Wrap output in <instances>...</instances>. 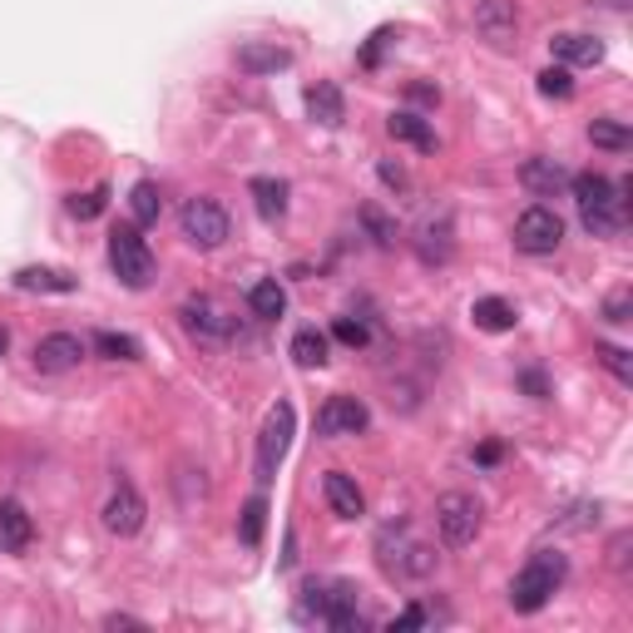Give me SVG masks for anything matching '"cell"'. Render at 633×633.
I'll return each instance as SVG.
<instances>
[{
	"label": "cell",
	"mask_w": 633,
	"mask_h": 633,
	"mask_svg": "<svg viewBox=\"0 0 633 633\" xmlns=\"http://www.w3.org/2000/svg\"><path fill=\"white\" fill-rule=\"evenodd\" d=\"M539 95H549V99H569V95H574V80H569V65L545 70V75H539Z\"/></svg>",
	"instance_id": "obj_35"
},
{
	"label": "cell",
	"mask_w": 633,
	"mask_h": 633,
	"mask_svg": "<svg viewBox=\"0 0 633 633\" xmlns=\"http://www.w3.org/2000/svg\"><path fill=\"white\" fill-rule=\"evenodd\" d=\"M594 352H599V362L609 366V372L619 376V381H633V362H629V352H623V346H609V342H599V346H594Z\"/></svg>",
	"instance_id": "obj_36"
},
{
	"label": "cell",
	"mask_w": 633,
	"mask_h": 633,
	"mask_svg": "<svg viewBox=\"0 0 633 633\" xmlns=\"http://www.w3.org/2000/svg\"><path fill=\"white\" fill-rule=\"evenodd\" d=\"M376 549H381V569L397 574V580H426L430 569H436V549L411 539L406 525H387L381 539H376Z\"/></svg>",
	"instance_id": "obj_4"
},
{
	"label": "cell",
	"mask_w": 633,
	"mask_h": 633,
	"mask_svg": "<svg viewBox=\"0 0 633 633\" xmlns=\"http://www.w3.org/2000/svg\"><path fill=\"white\" fill-rule=\"evenodd\" d=\"M179 228H183V238L194 247H204V253H214V247H223L228 243V214L214 204V198H188L183 204V214H179Z\"/></svg>",
	"instance_id": "obj_7"
},
{
	"label": "cell",
	"mask_w": 633,
	"mask_h": 633,
	"mask_svg": "<svg viewBox=\"0 0 633 633\" xmlns=\"http://www.w3.org/2000/svg\"><path fill=\"white\" fill-rule=\"evenodd\" d=\"M475 31H480V40H490L495 50L510 45V40H515V31H520L515 0H480V5H475Z\"/></svg>",
	"instance_id": "obj_13"
},
{
	"label": "cell",
	"mask_w": 633,
	"mask_h": 633,
	"mask_svg": "<svg viewBox=\"0 0 633 633\" xmlns=\"http://www.w3.org/2000/svg\"><path fill=\"white\" fill-rule=\"evenodd\" d=\"M589 139H594V149L623 154L633 144V134H629V124H619V119H594V124H589Z\"/></svg>",
	"instance_id": "obj_27"
},
{
	"label": "cell",
	"mask_w": 633,
	"mask_h": 633,
	"mask_svg": "<svg viewBox=\"0 0 633 633\" xmlns=\"http://www.w3.org/2000/svg\"><path fill=\"white\" fill-rule=\"evenodd\" d=\"M376 173H381V183H387V188H397V194H406V188H411V179H406V169H401V163H381V169H376Z\"/></svg>",
	"instance_id": "obj_39"
},
{
	"label": "cell",
	"mask_w": 633,
	"mask_h": 633,
	"mask_svg": "<svg viewBox=\"0 0 633 633\" xmlns=\"http://www.w3.org/2000/svg\"><path fill=\"white\" fill-rule=\"evenodd\" d=\"M421 258H426V263L451 258V223H426V228H421Z\"/></svg>",
	"instance_id": "obj_30"
},
{
	"label": "cell",
	"mask_w": 633,
	"mask_h": 633,
	"mask_svg": "<svg viewBox=\"0 0 633 633\" xmlns=\"http://www.w3.org/2000/svg\"><path fill=\"white\" fill-rule=\"evenodd\" d=\"M263 525H268V500H263V495H253V500L243 504V520H238V539H243L247 549L263 545Z\"/></svg>",
	"instance_id": "obj_28"
},
{
	"label": "cell",
	"mask_w": 633,
	"mask_h": 633,
	"mask_svg": "<svg viewBox=\"0 0 633 633\" xmlns=\"http://www.w3.org/2000/svg\"><path fill=\"white\" fill-rule=\"evenodd\" d=\"M430 623V613L421 609V604H411V609H401L397 619H391V629H426Z\"/></svg>",
	"instance_id": "obj_40"
},
{
	"label": "cell",
	"mask_w": 633,
	"mask_h": 633,
	"mask_svg": "<svg viewBox=\"0 0 633 633\" xmlns=\"http://www.w3.org/2000/svg\"><path fill=\"white\" fill-rule=\"evenodd\" d=\"M322 495H327V504H332V515H337V520L366 515V495H362V485H356L346 471H327Z\"/></svg>",
	"instance_id": "obj_17"
},
{
	"label": "cell",
	"mask_w": 633,
	"mask_h": 633,
	"mask_svg": "<svg viewBox=\"0 0 633 633\" xmlns=\"http://www.w3.org/2000/svg\"><path fill=\"white\" fill-rule=\"evenodd\" d=\"M15 288L21 292H75L80 278L65 268H21L15 272Z\"/></svg>",
	"instance_id": "obj_23"
},
{
	"label": "cell",
	"mask_w": 633,
	"mask_h": 633,
	"mask_svg": "<svg viewBox=\"0 0 633 633\" xmlns=\"http://www.w3.org/2000/svg\"><path fill=\"white\" fill-rule=\"evenodd\" d=\"M292 430H297V411H292V401H278V406L268 411V421H263V430H258V480H272L278 465L288 461Z\"/></svg>",
	"instance_id": "obj_6"
},
{
	"label": "cell",
	"mask_w": 633,
	"mask_h": 633,
	"mask_svg": "<svg viewBox=\"0 0 633 633\" xmlns=\"http://www.w3.org/2000/svg\"><path fill=\"white\" fill-rule=\"evenodd\" d=\"M85 362V342H80L75 332H50L35 342V366H40L45 376H60V372H75V366Z\"/></svg>",
	"instance_id": "obj_12"
},
{
	"label": "cell",
	"mask_w": 633,
	"mask_h": 633,
	"mask_svg": "<svg viewBox=\"0 0 633 633\" xmlns=\"http://www.w3.org/2000/svg\"><path fill=\"white\" fill-rule=\"evenodd\" d=\"M35 539V520L25 515L21 500H0V555H21Z\"/></svg>",
	"instance_id": "obj_18"
},
{
	"label": "cell",
	"mask_w": 633,
	"mask_h": 633,
	"mask_svg": "<svg viewBox=\"0 0 633 633\" xmlns=\"http://www.w3.org/2000/svg\"><path fill=\"white\" fill-rule=\"evenodd\" d=\"M159 208H163L159 183H149V179H139V183H134V188H130V214H134V223H139V228L159 223Z\"/></svg>",
	"instance_id": "obj_26"
},
{
	"label": "cell",
	"mask_w": 633,
	"mask_h": 633,
	"mask_svg": "<svg viewBox=\"0 0 633 633\" xmlns=\"http://www.w3.org/2000/svg\"><path fill=\"white\" fill-rule=\"evenodd\" d=\"M564 574H569V564H564L559 549H539V555H529V564L510 580V609H515V613H539L549 599H555L559 584H564Z\"/></svg>",
	"instance_id": "obj_2"
},
{
	"label": "cell",
	"mask_w": 633,
	"mask_h": 633,
	"mask_svg": "<svg viewBox=\"0 0 633 633\" xmlns=\"http://www.w3.org/2000/svg\"><path fill=\"white\" fill-rule=\"evenodd\" d=\"M179 317H183V327H188L198 342H228V337H233V317H228L214 297H188L179 307Z\"/></svg>",
	"instance_id": "obj_10"
},
{
	"label": "cell",
	"mask_w": 633,
	"mask_h": 633,
	"mask_svg": "<svg viewBox=\"0 0 633 633\" xmlns=\"http://www.w3.org/2000/svg\"><path fill=\"white\" fill-rule=\"evenodd\" d=\"M387 40H391V31H376L372 40H366V50H362V65H366V70H372L376 60H381V50H387Z\"/></svg>",
	"instance_id": "obj_42"
},
{
	"label": "cell",
	"mask_w": 633,
	"mask_h": 633,
	"mask_svg": "<svg viewBox=\"0 0 633 633\" xmlns=\"http://www.w3.org/2000/svg\"><path fill=\"white\" fill-rule=\"evenodd\" d=\"M475 461H480V465H495V461H500V446H495V440H485L480 451H475Z\"/></svg>",
	"instance_id": "obj_45"
},
{
	"label": "cell",
	"mask_w": 633,
	"mask_h": 633,
	"mask_svg": "<svg viewBox=\"0 0 633 633\" xmlns=\"http://www.w3.org/2000/svg\"><path fill=\"white\" fill-rule=\"evenodd\" d=\"M288 65H292L288 45H268V40L238 45V70H243V75H278V70H288Z\"/></svg>",
	"instance_id": "obj_16"
},
{
	"label": "cell",
	"mask_w": 633,
	"mask_h": 633,
	"mask_svg": "<svg viewBox=\"0 0 633 633\" xmlns=\"http://www.w3.org/2000/svg\"><path fill=\"white\" fill-rule=\"evenodd\" d=\"M574 188V204H580V218L594 238H613L623 223H629V194L633 183H609L604 173H574L569 179Z\"/></svg>",
	"instance_id": "obj_1"
},
{
	"label": "cell",
	"mask_w": 633,
	"mask_h": 633,
	"mask_svg": "<svg viewBox=\"0 0 633 633\" xmlns=\"http://www.w3.org/2000/svg\"><path fill=\"white\" fill-rule=\"evenodd\" d=\"M372 426V411H366L362 397H327V406L317 411V430L332 440L342 436H362V430Z\"/></svg>",
	"instance_id": "obj_9"
},
{
	"label": "cell",
	"mask_w": 633,
	"mask_h": 633,
	"mask_svg": "<svg viewBox=\"0 0 633 633\" xmlns=\"http://www.w3.org/2000/svg\"><path fill=\"white\" fill-rule=\"evenodd\" d=\"M322 623L337 633H362L366 629V613H362V599H356L352 584H327V609H322Z\"/></svg>",
	"instance_id": "obj_14"
},
{
	"label": "cell",
	"mask_w": 633,
	"mask_h": 633,
	"mask_svg": "<svg viewBox=\"0 0 633 633\" xmlns=\"http://www.w3.org/2000/svg\"><path fill=\"white\" fill-rule=\"evenodd\" d=\"M144 515H149V504H144V495L134 490V485H119V490L105 500V529H109V535H119V539L139 535Z\"/></svg>",
	"instance_id": "obj_11"
},
{
	"label": "cell",
	"mask_w": 633,
	"mask_h": 633,
	"mask_svg": "<svg viewBox=\"0 0 633 633\" xmlns=\"http://www.w3.org/2000/svg\"><path fill=\"white\" fill-rule=\"evenodd\" d=\"M5 342H11V337H5V327H0V352H5Z\"/></svg>",
	"instance_id": "obj_46"
},
{
	"label": "cell",
	"mask_w": 633,
	"mask_h": 633,
	"mask_svg": "<svg viewBox=\"0 0 633 633\" xmlns=\"http://www.w3.org/2000/svg\"><path fill=\"white\" fill-rule=\"evenodd\" d=\"M105 629H144V623H139V619H130V613H109Z\"/></svg>",
	"instance_id": "obj_44"
},
{
	"label": "cell",
	"mask_w": 633,
	"mask_h": 633,
	"mask_svg": "<svg viewBox=\"0 0 633 633\" xmlns=\"http://www.w3.org/2000/svg\"><path fill=\"white\" fill-rule=\"evenodd\" d=\"M292 362H297V366H322L327 362V337L317 332V327H302V332L292 337Z\"/></svg>",
	"instance_id": "obj_29"
},
{
	"label": "cell",
	"mask_w": 633,
	"mask_h": 633,
	"mask_svg": "<svg viewBox=\"0 0 633 633\" xmlns=\"http://www.w3.org/2000/svg\"><path fill=\"white\" fill-rule=\"evenodd\" d=\"M332 337H337L342 346H366V342H372V327H366L362 317H337V322H332Z\"/></svg>",
	"instance_id": "obj_34"
},
{
	"label": "cell",
	"mask_w": 633,
	"mask_h": 633,
	"mask_svg": "<svg viewBox=\"0 0 633 633\" xmlns=\"http://www.w3.org/2000/svg\"><path fill=\"white\" fill-rule=\"evenodd\" d=\"M471 317H475V327H480V332H515V307H510V302L504 297H480L471 307Z\"/></svg>",
	"instance_id": "obj_25"
},
{
	"label": "cell",
	"mask_w": 633,
	"mask_h": 633,
	"mask_svg": "<svg viewBox=\"0 0 633 633\" xmlns=\"http://www.w3.org/2000/svg\"><path fill=\"white\" fill-rule=\"evenodd\" d=\"M559 243H564V223H559L555 208L535 204V208H525V214L515 218V247H520V253L545 258V253H555Z\"/></svg>",
	"instance_id": "obj_8"
},
{
	"label": "cell",
	"mask_w": 633,
	"mask_h": 633,
	"mask_svg": "<svg viewBox=\"0 0 633 633\" xmlns=\"http://www.w3.org/2000/svg\"><path fill=\"white\" fill-rule=\"evenodd\" d=\"M485 525V504L465 490H451L436 500V529H440V545L446 549H465Z\"/></svg>",
	"instance_id": "obj_5"
},
{
	"label": "cell",
	"mask_w": 633,
	"mask_h": 633,
	"mask_svg": "<svg viewBox=\"0 0 633 633\" xmlns=\"http://www.w3.org/2000/svg\"><path fill=\"white\" fill-rule=\"evenodd\" d=\"M105 204H109V188L99 183V188H89V194H75V198H70V214H75L80 223H89V218L105 214Z\"/></svg>",
	"instance_id": "obj_33"
},
{
	"label": "cell",
	"mask_w": 633,
	"mask_h": 633,
	"mask_svg": "<svg viewBox=\"0 0 633 633\" xmlns=\"http://www.w3.org/2000/svg\"><path fill=\"white\" fill-rule=\"evenodd\" d=\"M247 194H253V208H258L263 223H282L288 218V183L282 179H253Z\"/></svg>",
	"instance_id": "obj_21"
},
{
	"label": "cell",
	"mask_w": 633,
	"mask_h": 633,
	"mask_svg": "<svg viewBox=\"0 0 633 633\" xmlns=\"http://www.w3.org/2000/svg\"><path fill=\"white\" fill-rule=\"evenodd\" d=\"M549 50H555L559 65H599V60H604V40L580 35V31L555 35V40H549Z\"/></svg>",
	"instance_id": "obj_19"
},
{
	"label": "cell",
	"mask_w": 633,
	"mask_h": 633,
	"mask_svg": "<svg viewBox=\"0 0 633 633\" xmlns=\"http://www.w3.org/2000/svg\"><path fill=\"white\" fill-rule=\"evenodd\" d=\"M95 346L109 356V362H139V356H144V346L134 342V337H124V332H99Z\"/></svg>",
	"instance_id": "obj_31"
},
{
	"label": "cell",
	"mask_w": 633,
	"mask_h": 633,
	"mask_svg": "<svg viewBox=\"0 0 633 633\" xmlns=\"http://www.w3.org/2000/svg\"><path fill=\"white\" fill-rule=\"evenodd\" d=\"M387 134H391V139H401V144H416L421 154H436V134H430V124L421 114H406V109H401V114H391L387 119Z\"/></svg>",
	"instance_id": "obj_24"
},
{
	"label": "cell",
	"mask_w": 633,
	"mask_h": 633,
	"mask_svg": "<svg viewBox=\"0 0 633 633\" xmlns=\"http://www.w3.org/2000/svg\"><path fill=\"white\" fill-rule=\"evenodd\" d=\"M247 312L258 317V322H278L282 312H288V292H282L278 278H263L247 288Z\"/></svg>",
	"instance_id": "obj_22"
},
{
	"label": "cell",
	"mask_w": 633,
	"mask_h": 633,
	"mask_svg": "<svg viewBox=\"0 0 633 633\" xmlns=\"http://www.w3.org/2000/svg\"><path fill=\"white\" fill-rule=\"evenodd\" d=\"M569 179H574V173H569L559 159H545V154H535V159L520 163V183H525L535 198H555L559 188H569Z\"/></svg>",
	"instance_id": "obj_15"
},
{
	"label": "cell",
	"mask_w": 633,
	"mask_h": 633,
	"mask_svg": "<svg viewBox=\"0 0 633 633\" xmlns=\"http://www.w3.org/2000/svg\"><path fill=\"white\" fill-rule=\"evenodd\" d=\"M362 223L372 228V238H376V243H381V247H391V243H397V223H387V218L376 214V208H362Z\"/></svg>",
	"instance_id": "obj_37"
},
{
	"label": "cell",
	"mask_w": 633,
	"mask_h": 633,
	"mask_svg": "<svg viewBox=\"0 0 633 633\" xmlns=\"http://www.w3.org/2000/svg\"><path fill=\"white\" fill-rule=\"evenodd\" d=\"M604 317L609 322H629V288H619V292H609V302H604Z\"/></svg>",
	"instance_id": "obj_38"
},
{
	"label": "cell",
	"mask_w": 633,
	"mask_h": 633,
	"mask_svg": "<svg viewBox=\"0 0 633 633\" xmlns=\"http://www.w3.org/2000/svg\"><path fill=\"white\" fill-rule=\"evenodd\" d=\"M109 268H114V278L134 292L154 282V253H149V243H144L139 223H119L114 233H109Z\"/></svg>",
	"instance_id": "obj_3"
},
{
	"label": "cell",
	"mask_w": 633,
	"mask_h": 633,
	"mask_svg": "<svg viewBox=\"0 0 633 633\" xmlns=\"http://www.w3.org/2000/svg\"><path fill=\"white\" fill-rule=\"evenodd\" d=\"M322 609H327V584H302V599H297V619L307 623H322Z\"/></svg>",
	"instance_id": "obj_32"
},
{
	"label": "cell",
	"mask_w": 633,
	"mask_h": 633,
	"mask_svg": "<svg viewBox=\"0 0 633 633\" xmlns=\"http://www.w3.org/2000/svg\"><path fill=\"white\" fill-rule=\"evenodd\" d=\"M411 99H416V105H436L440 89L436 85H411Z\"/></svg>",
	"instance_id": "obj_43"
},
{
	"label": "cell",
	"mask_w": 633,
	"mask_h": 633,
	"mask_svg": "<svg viewBox=\"0 0 633 633\" xmlns=\"http://www.w3.org/2000/svg\"><path fill=\"white\" fill-rule=\"evenodd\" d=\"M307 114L317 119V124H327V130H337L346 119V99H342V89L332 85V80H317V85L307 89Z\"/></svg>",
	"instance_id": "obj_20"
},
{
	"label": "cell",
	"mask_w": 633,
	"mask_h": 633,
	"mask_svg": "<svg viewBox=\"0 0 633 633\" xmlns=\"http://www.w3.org/2000/svg\"><path fill=\"white\" fill-rule=\"evenodd\" d=\"M520 387H525L529 397H539V401L549 397V381H545V372H535V366H529V372H520Z\"/></svg>",
	"instance_id": "obj_41"
}]
</instances>
